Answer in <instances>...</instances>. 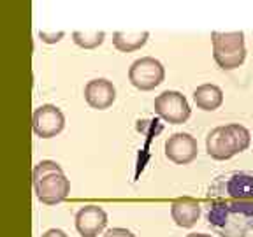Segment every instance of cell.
I'll return each instance as SVG.
<instances>
[{"label":"cell","mask_w":253,"mask_h":237,"mask_svg":"<svg viewBox=\"0 0 253 237\" xmlns=\"http://www.w3.org/2000/svg\"><path fill=\"white\" fill-rule=\"evenodd\" d=\"M206 221L221 237H248L253 232V200H206Z\"/></svg>","instance_id":"6da1fadb"},{"label":"cell","mask_w":253,"mask_h":237,"mask_svg":"<svg viewBox=\"0 0 253 237\" xmlns=\"http://www.w3.org/2000/svg\"><path fill=\"white\" fill-rule=\"evenodd\" d=\"M34 190L36 197L46 205H56L69 197L71 181L63 169L53 160H42L34 167Z\"/></svg>","instance_id":"7a4b0ae2"},{"label":"cell","mask_w":253,"mask_h":237,"mask_svg":"<svg viewBox=\"0 0 253 237\" xmlns=\"http://www.w3.org/2000/svg\"><path fill=\"white\" fill-rule=\"evenodd\" d=\"M252 134L239 123L216 126L206 139V151L214 160H229L234 155L248 150Z\"/></svg>","instance_id":"3957f363"},{"label":"cell","mask_w":253,"mask_h":237,"mask_svg":"<svg viewBox=\"0 0 253 237\" xmlns=\"http://www.w3.org/2000/svg\"><path fill=\"white\" fill-rule=\"evenodd\" d=\"M213 58L223 71H234L246 58L245 34L243 32H213Z\"/></svg>","instance_id":"277c9868"},{"label":"cell","mask_w":253,"mask_h":237,"mask_svg":"<svg viewBox=\"0 0 253 237\" xmlns=\"http://www.w3.org/2000/svg\"><path fill=\"white\" fill-rule=\"evenodd\" d=\"M210 200H253V174L227 172L221 174L210 185Z\"/></svg>","instance_id":"5b68a950"},{"label":"cell","mask_w":253,"mask_h":237,"mask_svg":"<svg viewBox=\"0 0 253 237\" xmlns=\"http://www.w3.org/2000/svg\"><path fill=\"white\" fill-rule=\"evenodd\" d=\"M128 79L137 90L150 91L164 83L166 79V69L157 58L144 56L135 60L128 69Z\"/></svg>","instance_id":"8992f818"},{"label":"cell","mask_w":253,"mask_h":237,"mask_svg":"<svg viewBox=\"0 0 253 237\" xmlns=\"http://www.w3.org/2000/svg\"><path fill=\"white\" fill-rule=\"evenodd\" d=\"M155 113L167 123L181 125L190 118V104L179 91H164L155 99Z\"/></svg>","instance_id":"52a82bcc"},{"label":"cell","mask_w":253,"mask_h":237,"mask_svg":"<svg viewBox=\"0 0 253 237\" xmlns=\"http://www.w3.org/2000/svg\"><path fill=\"white\" fill-rule=\"evenodd\" d=\"M32 126L39 137L51 139L56 137L65 126V116L63 113L53 104H44L37 107L32 116Z\"/></svg>","instance_id":"ba28073f"},{"label":"cell","mask_w":253,"mask_h":237,"mask_svg":"<svg viewBox=\"0 0 253 237\" xmlns=\"http://www.w3.org/2000/svg\"><path fill=\"white\" fill-rule=\"evenodd\" d=\"M197 141L190 134H174L166 141V157L178 165H186L197 158Z\"/></svg>","instance_id":"9c48e42d"},{"label":"cell","mask_w":253,"mask_h":237,"mask_svg":"<svg viewBox=\"0 0 253 237\" xmlns=\"http://www.w3.org/2000/svg\"><path fill=\"white\" fill-rule=\"evenodd\" d=\"M106 225L107 214L99 205H84L76 214V229L83 237H97Z\"/></svg>","instance_id":"30bf717a"},{"label":"cell","mask_w":253,"mask_h":237,"mask_svg":"<svg viewBox=\"0 0 253 237\" xmlns=\"http://www.w3.org/2000/svg\"><path fill=\"white\" fill-rule=\"evenodd\" d=\"M84 100L93 109L104 111L113 106V102L116 100V88L113 86L111 81L104 78L91 79L84 86Z\"/></svg>","instance_id":"8fae6325"},{"label":"cell","mask_w":253,"mask_h":237,"mask_svg":"<svg viewBox=\"0 0 253 237\" xmlns=\"http://www.w3.org/2000/svg\"><path fill=\"white\" fill-rule=\"evenodd\" d=\"M201 202L194 200V198H179V200H174L170 205V216L178 227L192 229L201 218Z\"/></svg>","instance_id":"7c38bea8"},{"label":"cell","mask_w":253,"mask_h":237,"mask_svg":"<svg viewBox=\"0 0 253 237\" xmlns=\"http://www.w3.org/2000/svg\"><path fill=\"white\" fill-rule=\"evenodd\" d=\"M194 100L199 109L202 111H214L223 102V91L216 84H201L194 91Z\"/></svg>","instance_id":"4fadbf2b"},{"label":"cell","mask_w":253,"mask_h":237,"mask_svg":"<svg viewBox=\"0 0 253 237\" xmlns=\"http://www.w3.org/2000/svg\"><path fill=\"white\" fill-rule=\"evenodd\" d=\"M150 39L148 32H116L113 36V44L118 51L130 53L135 49H141Z\"/></svg>","instance_id":"5bb4252c"},{"label":"cell","mask_w":253,"mask_h":237,"mask_svg":"<svg viewBox=\"0 0 253 237\" xmlns=\"http://www.w3.org/2000/svg\"><path fill=\"white\" fill-rule=\"evenodd\" d=\"M72 39L78 44L79 47H84V49H93V47L100 46L106 39V34L104 32H74L72 34Z\"/></svg>","instance_id":"9a60e30c"},{"label":"cell","mask_w":253,"mask_h":237,"mask_svg":"<svg viewBox=\"0 0 253 237\" xmlns=\"http://www.w3.org/2000/svg\"><path fill=\"white\" fill-rule=\"evenodd\" d=\"M104 237H134V234L126 229H111L107 230Z\"/></svg>","instance_id":"2e32d148"},{"label":"cell","mask_w":253,"mask_h":237,"mask_svg":"<svg viewBox=\"0 0 253 237\" xmlns=\"http://www.w3.org/2000/svg\"><path fill=\"white\" fill-rule=\"evenodd\" d=\"M39 37L44 40V42H49V44H51V42H58V40L63 37V32H58V34H53V36H47L46 32H41Z\"/></svg>","instance_id":"e0dca14e"},{"label":"cell","mask_w":253,"mask_h":237,"mask_svg":"<svg viewBox=\"0 0 253 237\" xmlns=\"http://www.w3.org/2000/svg\"><path fill=\"white\" fill-rule=\"evenodd\" d=\"M42 237H69L67 234L63 232V230H58V229H51V230H47L46 234H44Z\"/></svg>","instance_id":"ac0fdd59"},{"label":"cell","mask_w":253,"mask_h":237,"mask_svg":"<svg viewBox=\"0 0 253 237\" xmlns=\"http://www.w3.org/2000/svg\"><path fill=\"white\" fill-rule=\"evenodd\" d=\"M186 237H211V236H208V234H190Z\"/></svg>","instance_id":"d6986e66"},{"label":"cell","mask_w":253,"mask_h":237,"mask_svg":"<svg viewBox=\"0 0 253 237\" xmlns=\"http://www.w3.org/2000/svg\"><path fill=\"white\" fill-rule=\"evenodd\" d=\"M134 237H135V236H134Z\"/></svg>","instance_id":"ffe728a7"}]
</instances>
